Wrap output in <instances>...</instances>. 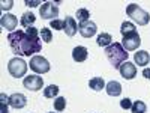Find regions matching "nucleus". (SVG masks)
<instances>
[{
  "label": "nucleus",
  "instance_id": "nucleus-28",
  "mask_svg": "<svg viewBox=\"0 0 150 113\" xmlns=\"http://www.w3.org/2000/svg\"><path fill=\"white\" fill-rule=\"evenodd\" d=\"M120 107H122L123 110H129V109L132 107V99H129V98H123L122 101H120Z\"/></svg>",
  "mask_w": 150,
  "mask_h": 113
},
{
  "label": "nucleus",
  "instance_id": "nucleus-22",
  "mask_svg": "<svg viewBox=\"0 0 150 113\" xmlns=\"http://www.w3.org/2000/svg\"><path fill=\"white\" fill-rule=\"evenodd\" d=\"M89 18H90V12H89V9L81 8V9L77 11V20H78L80 24H81V23H86V21H89Z\"/></svg>",
  "mask_w": 150,
  "mask_h": 113
},
{
  "label": "nucleus",
  "instance_id": "nucleus-18",
  "mask_svg": "<svg viewBox=\"0 0 150 113\" xmlns=\"http://www.w3.org/2000/svg\"><path fill=\"white\" fill-rule=\"evenodd\" d=\"M89 86H90V89L99 92V91L105 89V82H104L102 77H93V79L89 82Z\"/></svg>",
  "mask_w": 150,
  "mask_h": 113
},
{
  "label": "nucleus",
  "instance_id": "nucleus-13",
  "mask_svg": "<svg viewBox=\"0 0 150 113\" xmlns=\"http://www.w3.org/2000/svg\"><path fill=\"white\" fill-rule=\"evenodd\" d=\"M65 32L68 36H75L78 32V24L74 17H66L65 18Z\"/></svg>",
  "mask_w": 150,
  "mask_h": 113
},
{
  "label": "nucleus",
  "instance_id": "nucleus-6",
  "mask_svg": "<svg viewBox=\"0 0 150 113\" xmlns=\"http://www.w3.org/2000/svg\"><path fill=\"white\" fill-rule=\"evenodd\" d=\"M39 14L44 20H51L53 21V20H57L56 17H59V8L53 2H45L39 8Z\"/></svg>",
  "mask_w": 150,
  "mask_h": 113
},
{
  "label": "nucleus",
  "instance_id": "nucleus-8",
  "mask_svg": "<svg viewBox=\"0 0 150 113\" xmlns=\"http://www.w3.org/2000/svg\"><path fill=\"white\" fill-rule=\"evenodd\" d=\"M23 84H24V87H26V89L36 92V91L42 89V86H44V80H42V77H39V75L32 74V75H29V77H24Z\"/></svg>",
  "mask_w": 150,
  "mask_h": 113
},
{
  "label": "nucleus",
  "instance_id": "nucleus-16",
  "mask_svg": "<svg viewBox=\"0 0 150 113\" xmlns=\"http://www.w3.org/2000/svg\"><path fill=\"white\" fill-rule=\"evenodd\" d=\"M134 60H135V64L138 65V67H146L149 62H150V56H149L147 51H144V50H140L138 53L134 54Z\"/></svg>",
  "mask_w": 150,
  "mask_h": 113
},
{
  "label": "nucleus",
  "instance_id": "nucleus-10",
  "mask_svg": "<svg viewBox=\"0 0 150 113\" xmlns=\"http://www.w3.org/2000/svg\"><path fill=\"white\" fill-rule=\"evenodd\" d=\"M0 24H2L3 29H6L12 33V32H15L14 29H17V26H18V18L12 14H5L2 17V20H0Z\"/></svg>",
  "mask_w": 150,
  "mask_h": 113
},
{
  "label": "nucleus",
  "instance_id": "nucleus-27",
  "mask_svg": "<svg viewBox=\"0 0 150 113\" xmlns=\"http://www.w3.org/2000/svg\"><path fill=\"white\" fill-rule=\"evenodd\" d=\"M50 26L54 30H65V20H53L50 23Z\"/></svg>",
  "mask_w": 150,
  "mask_h": 113
},
{
  "label": "nucleus",
  "instance_id": "nucleus-4",
  "mask_svg": "<svg viewBox=\"0 0 150 113\" xmlns=\"http://www.w3.org/2000/svg\"><path fill=\"white\" fill-rule=\"evenodd\" d=\"M8 71H9V74L12 75V77L21 79V77H24V75H26V72H27V64H26L23 59H20V57H14V59L9 60Z\"/></svg>",
  "mask_w": 150,
  "mask_h": 113
},
{
  "label": "nucleus",
  "instance_id": "nucleus-9",
  "mask_svg": "<svg viewBox=\"0 0 150 113\" xmlns=\"http://www.w3.org/2000/svg\"><path fill=\"white\" fill-rule=\"evenodd\" d=\"M120 74H122V77L125 80H132L135 75H137V67L132 64V62L126 60L125 64H122V67L119 68Z\"/></svg>",
  "mask_w": 150,
  "mask_h": 113
},
{
  "label": "nucleus",
  "instance_id": "nucleus-21",
  "mask_svg": "<svg viewBox=\"0 0 150 113\" xmlns=\"http://www.w3.org/2000/svg\"><path fill=\"white\" fill-rule=\"evenodd\" d=\"M146 110H147V106L141 99H137V101L132 103V107H131L132 113H146Z\"/></svg>",
  "mask_w": 150,
  "mask_h": 113
},
{
  "label": "nucleus",
  "instance_id": "nucleus-23",
  "mask_svg": "<svg viewBox=\"0 0 150 113\" xmlns=\"http://www.w3.org/2000/svg\"><path fill=\"white\" fill-rule=\"evenodd\" d=\"M57 94H59V86H56V84H50L44 89V97L45 98H54Z\"/></svg>",
  "mask_w": 150,
  "mask_h": 113
},
{
  "label": "nucleus",
  "instance_id": "nucleus-30",
  "mask_svg": "<svg viewBox=\"0 0 150 113\" xmlns=\"http://www.w3.org/2000/svg\"><path fill=\"white\" fill-rule=\"evenodd\" d=\"M26 5L27 6H30V8H35V6H38V5H42L39 0H38V2H30V0H26Z\"/></svg>",
  "mask_w": 150,
  "mask_h": 113
},
{
  "label": "nucleus",
  "instance_id": "nucleus-31",
  "mask_svg": "<svg viewBox=\"0 0 150 113\" xmlns=\"http://www.w3.org/2000/svg\"><path fill=\"white\" fill-rule=\"evenodd\" d=\"M143 77H146V79L150 80V68H144L143 69Z\"/></svg>",
  "mask_w": 150,
  "mask_h": 113
},
{
  "label": "nucleus",
  "instance_id": "nucleus-7",
  "mask_svg": "<svg viewBox=\"0 0 150 113\" xmlns=\"http://www.w3.org/2000/svg\"><path fill=\"white\" fill-rule=\"evenodd\" d=\"M140 44H141V38L137 32L128 36H123V39H122V45L126 51H134V50L140 47Z\"/></svg>",
  "mask_w": 150,
  "mask_h": 113
},
{
  "label": "nucleus",
  "instance_id": "nucleus-12",
  "mask_svg": "<svg viewBox=\"0 0 150 113\" xmlns=\"http://www.w3.org/2000/svg\"><path fill=\"white\" fill-rule=\"evenodd\" d=\"M26 104H27V98L24 97L23 94H12L9 97V106L17 109V110L26 107Z\"/></svg>",
  "mask_w": 150,
  "mask_h": 113
},
{
  "label": "nucleus",
  "instance_id": "nucleus-2",
  "mask_svg": "<svg viewBox=\"0 0 150 113\" xmlns=\"http://www.w3.org/2000/svg\"><path fill=\"white\" fill-rule=\"evenodd\" d=\"M105 56L110 60V64L116 69H119L122 67V64H125L128 60L129 53L123 48V45L120 42H112L110 47L105 48Z\"/></svg>",
  "mask_w": 150,
  "mask_h": 113
},
{
  "label": "nucleus",
  "instance_id": "nucleus-14",
  "mask_svg": "<svg viewBox=\"0 0 150 113\" xmlns=\"http://www.w3.org/2000/svg\"><path fill=\"white\" fill-rule=\"evenodd\" d=\"M87 56H89V50L83 45H78L72 50V59L75 62H84L87 59Z\"/></svg>",
  "mask_w": 150,
  "mask_h": 113
},
{
  "label": "nucleus",
  "instance_id": "nucleus-29",
  "mask_svg": "<svg viewBox=\"0 0 150 113\" xmlns=\"http://www.w3.org/2000/svg\"><path fill=\"white\" fill-rule=\"evenodd\" d=\"M12 6H14V2H11V0H9V2H2V9H3V11H8V9H11Z\"/></svg>",
  "mask_w": 150,
  "mask_h": 113
},
{
  "label": "nucleus",
  "instance_id": "nucleus-20",
  "mask_svg": "<svg viewBox=\"0 0 150 113\" xmlns=\"http://www.w3.org/2000/svg\"><path fill=\"white\" fill-rule=\"evenodd\" d=\"M137 30H135V26L132 23H129V21H123L122 23V26H120V33L123 35V36H128V35H132V33H135Z\"/></svg>",
  "mask_w": 150,
  "mask_h": 113
},
{
  "label": "nucleus",
  "instance_id": "nucleus-15",
  "mask_svg": "<svg viewBox=\"0 0 150 113\" xmlns=\"http://www.w3.org/2000/svg\"><path fill=\"white\" fill-rule=\"evenodd\" d=\"M105 91H107V94L110 95V97H119L120 94H122V84L119 83V82H108L107 84H105Z\"/></svg>",
  "mask_w": 150,
  "mask_h": 113
},
{
  "label": "nucleus",
  "instance_id": "nucleus-24",
  "mask_svg": "<svg viewBox=\"0 0 150 113\" xmlns=\"http://www.w3.org/2000/svg\"><path fill=\"white\" fill-rule=\"evenodd\" d=\"M66 109V99L63 97H57L54 99V110L56 112H63Z\"/></svg>",
  "mask_w": 150,
  "mask_h": 113
},
{
  "label": "nucleus",
  "instance_id": "nucleus-19",
  "mask_svg": "<svg viewBox=\"0 0 150 113\" xmlns=\"http://www.w3.org/2000/svg\"><path fill=\"white\" fill-rule=\"evenodd\" d=\"M96 44L99 45V47H110L111 44H112V36L110 35V33H101L98 36V39H96Z\"/></svg>",
  "mask_w": 150,
  "mask_h": 113
},
{
  "label": "nucleus",
  "instance_id": "nucleus-11",
  "mask_svg": "<svg viewBox=\"0 0 150 113\" xmlns=\"http://www.w3.org/2000/svg\"><path fill=\"white\" fill-rule=\"evenodd\" d=\"M78 30H80L81 36H84V38H92V36L96 35L98 27H96V24H95L93 21L89 20V21H86V23H81L80 27H78Z\"/></svg>",
  "mask_w": 150,
  "mask_h": 113
},
{
  "label": "nucleus",
  "instance_id": "nucleus-25",
  "mask_svg": "<svg viewBox=\"0 0 150 113\" xmlns=\"http://www.w3.org/2000/svg\"><path fill=\"white\" fill-rule=\"evenodd\" d=\"M41 39H42L44 42H51V41H53V32H51V29L42 27V29H41Z\"/></svg>",
  "mask_w": 150,
  "mask_h": 113
},
{
  "label": "nucleus",
  "instance_id": "nucleus-5",
  "mask_svg": "<svg viewBox=\"0 0 150 113\" xmlns=\"http://www.w3.org/2000/svg\"><path fill=\"white\" fill-rule=\"evenodd\" d=\"M30 69L35 71L36 74H45L50 71V62L42 57V56H33L30 59Z\"/></svg>",
  "mask_w": 150,
  "mask_h": 113
},
{
  "label": "nucleus",
  "instance_id": "nucleus-32",
  "mask_svg": "<svg viewBox=\"0 0 150 113\" xmlns=\"http://www.w3.org/2000/svg\"><path fill=\"white\" fill-rule=\"evenodd\" d=\"M51 113H54V112H51Z\"/></svg>",
  "mask_w": 150,
  "mask_h": 113
},
{
  "label": "nucleus",
  "instance_id": "nucleus-26",
  "mask_svg": "<svg viewBox=\"0 0 150 113\" xmlns=\"http://www.w3.org/2000/svg\"><path fill=\"white\" fill-rule=\"evenodd\" d=\"M8 104H9V97L2 94L0 95V113H8Z\"/></svg>",
  "mask_w": 150,
  "mask_h": 113
},
{
  "label": "nucleus",
  "instance_id": "nucleus-17",
  "mask_svg": "<svg viewBox=\"0 0 150 113\" xmlns=\"http://www.w3.org/2000/svg\"><path fill=\"white\" fill-rule=\"evenodd\" d=\"M35 21H36V17L32 14V12H24L23 17H21V20H20L21 26H23V27H26V29L33 27V23H35Z\"/></svg>",
  "mask_w": 150,
  "mask_h": 113
},
{
  "label": "nucleus",
  "instance_id": "nucleus-3",
  "mask_svg": "<svg viewBox=\"0 0 150 113\" xmlns=\"http://www.w3.org/2000/svg\"><path fill=\"white\" fill-rule=\"evenodd\" d=\"M126 14L128 17H131L135 23H138L140 26H146L150 21V14L147 11H144L143 8H140L137 3H131L126 8Z\"/></svg>",
  "mask_w": 150,
  "mask_h": 113
},
{
  "label": "nucleus",
  "instance_id": "nucleus-1",
  "mask_svg": "<svg viewBox=\"0 0 150 113\" xmlns=\"http://www.w3.org/2000/svg\"><path fill=\"white\" fill-rule=\"evenodd\" d=\"M8 41L15 54L32 56L35 53H39L42 50L41 42V32L36 27H29L24 30H15L8 35Z\"/></svg>",
  "mask_w": 150,
  "mask_h": 113
}]
</instances>
